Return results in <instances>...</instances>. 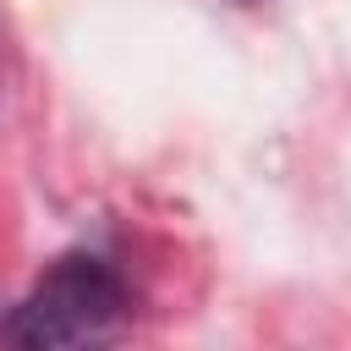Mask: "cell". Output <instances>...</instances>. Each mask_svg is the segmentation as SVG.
<instances>
[{"label": "cell", "instance_id": "cell-2", "mask_svg": "<svg viewBox=\"0 0 351 351\" xmlns=\"http://www.w3.org/2000/svg\"><path fill=\"white\" fill-rule=\"evenodd\" d=\"M241 5H252V0H241Z\"/></svg>", "mask_w": 351, "mask_h": 351}, {"label": "cell", "instance_id": "cell-1", "mask_svg": "<svg viewBox=\"0 0 351 351\" xmlns=\"http://www.w3.org/2000/svg\"><path fill=\"white\" fill-rule=\"evenodd\" d=\"M121 313H126L121 274L104 258H93V252H66L11 307V318L0 324V340L5 346H22V351L93 346V340H104L121 324Z\"/></svg>", "mask_w": 351, "mask_h": 351}]
</instances>
